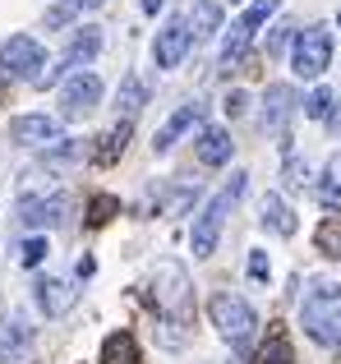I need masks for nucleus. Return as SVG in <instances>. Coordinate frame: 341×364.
I'll use <instances>...</instances> for the list:
<instances>
[{
	"instance_id": "nucleus-11",
	"label": "nucleus",
	"mask_w": 341,
	"mask_h": 364,
	"mask_svg": "<svg viewBox=\"0 0 341 364\" xmlns=\"http://www.w3.org/2000/svg\"><path fill=\"white\" fill-rule=\"evenodd\" d=\"M296 88L291 83H272L268 88V97H263V129H272V134H281L291 124V116H296Z\"/></svg>"
},
{
	"instance_id": "nucleus-29",
	"label": "nucleus",
	"mask_w": 341,
	"mask_h": 364,
	"mask_svg": "<svg viewBox=\"0 0 341 364\" xmlns=\"http://www.w3.org/2000/svg\"><path fill=\"white\" fill-rule=\"evenodd\" d=\"M46 254H51L46 240H42V235H33V240H23V249H18V263H23V267H37Z\"/></svg>"
},
{
	"instance_id": "nucleus-33",
	"label": "nucleus",
	"mask_w": 341,
	"mask_h": 364,
	"mask_svg": "<svg viewBox=\"0 0 341 364\" xmlns=\"http://www.w3.org/2000/svg\"><path fill=\"white\" fill-rule=\"evenodd\" d=\"M268 272H272L268 254H259V249H254V254H249V277H254V282H268Z\"/></svg>"
},
{
	"instance_id": "nucleus-9",
	"label": "nucleus",
	"mask_w": 341,
	"mask_h": 364,
	"mask_svg": "<svg viewBox=\"0 0 341 364\" xmlns=\"http://www.w3.org/2000/svg\"><path fill=\"white\" fill-rule=\"evenodd\" d=\"M9 139L23 143V148H46V143L60 139V120L55 116H14L9 120Z\"/></svg>"
},
{
	"instance_id": "nucleus-26",
	"label": "nucleus",
	"mask_w": 341,
	"mask_h": 364,
	"mask_svg": "<svg viewBox=\"0 0 341 364\" xmlns=\"http://www.w3.org/2000/svg\"><path fill=\"white\" fill-rule=\"evenodd\" d=\"M332 107H337V92L332 88H314L305 97V116L309 120H328V116H332Z\"/></svg>"
},
{
	"instance_id": "nucleus-35",
	"label": "nucleus",
	"mask_w": 341,
	"mask_h": 364,
	"mask_svg": "<svg viewBox=\"0 0 341 364\" xmlns=\"http://www.w3.org/2000/svg\"><path fill=\"white\" fill-rule=\"evenodd\" d=\"M328 124H332V129L341 134V97H337V111H332V116H328Z\"/></svg>"
},
{
	"instance_id": "nucleus-8",
	"label": "nucleus",
	"mask_w": 341,
	"mask_h": 364,
	"mask_svg": "<svg viewBox=\"0 0 341 364\" xmlns=\"http://www.w3.org/2000/svg\"><path fill=\"white\" fill-rule=\"evenodd\" d=\"M189 42H194L189 23H185V18H170L162 33H157V42H153V60L162 65V70H175V65L189 55Z\"/></svg>"
},
{
	"instance_id": "nucleus-6",
	"label": "nucleus",
	"mask_w": 341,
	"mask_h": 364,
	"mask_svg": "<svg viewBox=\"0 0 341 364\" xmlns=\"http://www.w3.org/2000/svg\"><path fill=\"white\" fill-rule=\"evenodd\" d=\"M46 70V46L28 33H14L0 42V74L5 79H37Z\"/></svg>"
},
{
	"instance_id": "nucleus-28",
	"label": "nucleus",
	"mask_w": 341,
	"mask_h": 364,
	"mask_svg": "<svg viewBox=\"0 0 341 364\" xmlns=\"http://www.w3.org/2000/svg\"><path fill=\"white\" fill-rule=\"evenodd\" d=\"M116 213H120V198H116V194H97V198L88 203V226H107Z\"/></svg>"
},
{
	"instance_id": "nucleus-34",
	"label": "nucleus",
	"mask_w": 341,
	"mask_h": 364,
	"mask_svg": "<svg viewBox=\"0 0 341 364\" xmlns=\"http://www.w3.org/2000/svg\"><path fill=\"white\" fill-rule=\"evenodd\" d=\"M226 116H244V92H231V97H226Z\"/></svg>"
},
{
	"instance_id": "nucleus-31",
	"label": "nucleus",
	"mask_w": 341,
	"mask_h": 364,
	"mask_svg": "<svg viewBox=\"0 0 341 364\" xmlns=\"http://www.w3.org/2000/svg\"><path fill=\"white\" fill-rule=\"evenodd\" d=\"M286 180H291V185H296V189H305V185H309V161L291 157V161H286Z\"/></svg>"
},
{
	"instance_id": "nucleus-2",
	"label": "nucleus",
	"mask_w": 341,
	"mask_h": 364,
	"mask_svg": "<svg viewBox=\"0 0 341 364\" xmlns=\"http://www.w3.org/2000/svg\"><path fill=\"white\" fill-rule=\"evenodd\" d=\"M153 295H157V309H162V318H166L162 341H166V346H180L170 328H189V323H194V291H189L185 267H180V263H162V267H157Z\"/></svg>"
},
{
	"instance_id": "nucleus-23",
	"label": "nucleus",
	"mask_w": 341,
	"mask_h": 364,
	"mask_svg": "<svg viewBox=\"0 0 341 364\" xmlns=\"http://www.w3.org/2000/svg\"><path fill=\"white\" fill-rule=\"evenodd\" d=\"M244 46H249V33H244V28L235 23L231 33H226V42H222V70H235V65H240Z\"/></svg>"
},
{
	"instance_id": "nucleus-36",
	"label": "nucleus",
	"mask_w": 341,
	"mask_h": 364,
	"mask_svg": "<svg viewBox=\"0 0 341 364\" xmlns=\"http://www.w3.org/2000/svg\"><path fill=\"white\" fill-rule=\"evenodd\" d=\"M144 9H148V14H157V9H162V0H144Z\"/></svg>"
},
{
	"instance_id": "nucleus-3",
	"label": "nucleus",
	"mask_w": 341,
	"mask_h": 364,
	"mask_svg": "<svg viewBox=\"0 0 341 364\" xmlns=\"http://www.w3.org/2000/svg\"><path fill=\"white\" fill-rule=\"evenodd\" d=\"M244 194V171H235L231 185L222 189V194L207 198V208L194 217V231H189V245H194V258H207L217 249V240H222V226H226V213H231L235 203H240Z\"/></svg>"
},
{
	"instance_id": "nucleus-15",
	"label": "nucleus",
	"mask_w": 341,
	"mask_h": 364,
	"mask_svg": "<svg viewBox=\"0 0 341 364\" xmlns=\"http://www.w3.org/2000/svg\"><path fill=\"white\" fill-rule=\"evenodd\" d=\"M198 116H203V107H198V102H189V107H180L175 116H170V120L162 124V129L153 134V148H157V152L175 148V139H180L185 129H194V124H198Z\"/></svg>"
},
{
	"instance_id": "nucleus-5",
	"label": "nucleus",
	"mask_w": 341,
	"mask_h": 364,
	"mask_svg": "<svg viewBox=\"0 0 341 364\" xmlns=\"http://www.w3.org/2000/svg\"><path fill=\"white\" fill-rule=\"evenodd\" d=\"M328 65H332V33L323 23H309L305 33H296V46H291L296 79H323Z\"/></svg>"
},
{
	"instance_id": "nucleus-12",
	"label": "nucleus",
	"mask_w": 341,
	"mask_h": 364,
	"mask_svg": "<svg viewBox=\"0 0 341 364\" xmlns=\"http://www.w3.org/2000/svg\"><path fill=\"white\" fill-rule=\"evenodd\" d=\"M65 198L60 194H51V198H18V222L23 226H33V231H42V226H55V222H65Z\"/></svg>"
},
{
	"instance_id": "nucleus-24",
	"label": "nucleus",
	"mask_w": 341,
	"mask_h": 364,
	"mask_svg": "<svg viewBox=\"0 0 341 364\" xmlns=\"http://www.w3.org/2000/svg\"><path fill=\"white\" fill-rule=\"evenodd\" d=\"M144 97H148V88H144V83L134 79V74H129V79L120 83V92H116V107L125 111V116H134V111L144 107Z\"/></svg>"
},
{
	"instance_id": "nucleus-19",
	"label": "nucleus",
	"mask_w": 341,
	"mask_h": 364,
	"mask_svg": "<svg viewBox=\"0 0 341 364\" xmlns=\"http://www.w3.org/2000/svg\"><path fill=\"white\" fill-rule=\"evenodd\" d=\"M189 33L194 37H212L217 28H222V5L217 0H194V9H189Z\"/></svg>"
},
{
	"instance_id": "nucleus-32",
	"label": "nucleus",
	"mask_w": 341,
	"mask_h": 364,
	"mask_svg": "<svg viewBox=\"0 0 341 364\" xmlns=\"http://www.w3.org/2000/svg\"><path fill=\"white\" fill-rule=\"evenodd\" d=\"M291 33H296V28H286V23H281V28H272V37H268V60H272V55H281V51H286Z\"/></svg>"
},
{
	"instance_id": "nucleus-13",
	"label": "nucleus",
	"mask_w": 341,
	"mask_h": 364,
	"mask_svg": "<svg viewBox=\"0 0 341 364\" xmlns=\"http://www.w3.org/2000/svg\"><path fill=\"white\" fill-rule=\"evenodd\" d=\"M28 350H33V328H28V318H9L5 332H0V364H23Z\"/></svg>"
},
{
	"instance_id": "nucleus-1",
	"label": "nucleus",
	"mask_w": 341,
	"mask_h": 364,
	"mask_svg": "<svg viewBox=\"0 0 341 364\" xmlns=\"http://www.w3.org/2000/svg\"><path fill=\"white\" fill-rule=\"evenodd\" d=\"M300 328L323 350L341 346V282H332V277H309L305 295H300Z\"/></svg>"
},
{
	"instance_id": "nucleus-17",
	"label": "nucleus",
	"mask_w": 341,
	"mask_h": 364,
	"mask_svg": "<svg viewBox=\"0 0 341 364\" xmlns=\"http://www.w3.org/2000/svg\"><path fill=\"white\" fill-rule=\"evenodd\" d=\"M102 364H139V341L134 332H111L107 341H102Z\"/></svg>"
},
{
	"instance_id": "nucleus-21",
	"label": "nucleus",
	"mask_w": 341,
	"mask_h": 364,
	"mask_svg": "<svg viewBox=\"0 0 341 364\" xmlns=\"http://www.w3.org/2000/svg\"><path fill=\"white\" fill-rule=\"evenodd\" d=\"M314 249L328 258H341V217H323L314 231Z\"/></svg>"
},
{
	"instance_id": "nucleus-27",
	"label": "nucleus",
	"mask_w": 341,
	"mask_h": 364,
	"mask_svg": "<svg viewBox=\"0 0 341 364\" xmlns=\"http://www.w3.org/2000/svg\"><path fill=\"white\" fill-rule=\"evenodd\" d=\"M323 180L328 185L318 189V194H323V203H341V152H332V157H328V171H323Z\"/></svg>"
},
{
	"instance_id": "nucleus-20",
	"label": "nucleus",
	"mask_w": 341,
	"mask_h": 364,
	"mask_svg": "<svg viewBox=\"0 0 341 364\" xmlns=\"http://www.w3.org/2000/svg\"><path fill=\"white\" fill-rule=\"evenodd\" d=\"M129 134H134V129H129V120H120L111 134H102V139H97V148H92V161H97V166H111V161H116L120 152H125Z\"/></svg>"
},
{
	"instance_id": "nucleus-37",
	"label": "nucleus",
	"mask_w": 341,
	"mask_h": 364,
	"mask_svg": "<svg viewBox=\"0 0 341 364\" xmlns=\"http://www.w3.org/2000/svg\"><path fill=\"white\" fill-rule=\"evenodd\" d=\"M83 5H102V0H83Z\"/></svg>"
},
{
	"instance_id": "nucleus-30",
	"label": "nucleus",
	"mask_w": 341,
	"mask_h": 364,
	"mask_svg": "<svg viewBox=\"0 0 341 364\" xmlns=\"http://www.w3.org/2000/svg\"><path fill=\"white\" fill-rule=\"evenodd\" d=\"M83 9V0H65V5H55V9H46V23L51 28H60V23H70L74 14Z\"/></svg>"
},
{
	"instance_id": "nucleus-25",
	"label": "nucleus",
	"mask_w": 341,
	"mask_h": 364,
	"mask_svg": "<svg viewBox=\"0 0 341 364\" xmlns=\"http://www.w3.org/2000/svg\"><path fill=\"white\" fill-rule=\"evenodd\" d=\"M277 9H281V0H254V5L240 14V28H244V33H254V28H263Z\"/></svg>"
},
{
	"instance_id": "nucleus-22",
	"label": "nucleus",
	"mask_w": 341,
	"mask_h": 364,
	"mask_svg": "<svg viewBox=\"0 0 341 364\" xmlns=\"http://www.w3.org/2000/svg\"><path fill=\"white\" fill-rule=\"evenodd\" d=\"M254 364H296V355H291V341L281 337V332H272V337L263 341V350L254 355Z\"/></svg>"
},
{
	"instance_id": "nucleus-10",
	"label": "nucleus",
	"mask_w": 341,
	"mask_h": 364,
	"mask_svg": "<svg viewBox=\"0 0 341 364\" xmlns=\"http://www.w3.org/2000/svg\"><path fill=\"white\" fill-rule=\"evenodd\" d=\"M37 295V309L46 314V318H65V314L74 309V300H79V291H74L70 282H60V277H42V282L33 286Z\"/></svg>"
},
{
	"instance_id": "nucleus-4",
	"label": "nucleus",
	"mask_w": 341,
	"mask_h": 364,
	"mask_svg": "<svg viewBox=\"0 0 341 364\" xmlns=\"http://www.w3.org/2000/svg\"><path fill=\"white\" fill-rule=\"evenodd\" d=\"M207 314H212V328L222 332L231 346H249L254 332H259V314L249 309V300H240L235 291H217L207 300Z\"/></svg>"
},
{
	"instance_id": "nucleus-14",
	"label": "nucleus",
	"mask_w": 341,
	"mask_h": 364,
	"mask_svg": "<svg viewBox=\"0 0 341 364\" xmlns=\"http://www.w3.org/2000/svg\"><path fill=\"white\" fill-rule=\"evenodd\" d=\"M97 51H102V28H79L60 55V70H79V65L97 60Z\"/></svg>"
},
{
	"instance_id": "nucleus-18",
	"label": "nucleus",
	"mask_w": 341,
	"mask_h": 364,
	"mask_svg": "<svg viewBox=\"0 0 341 364\" xmlns=\"http://www.w3.org/2000/svg\"><path fill=\"white\" fill-rule=\"evenodd\" d=\"M259 213H263V226H272L277 235H296V213L281 203V194H263Z\"/></svg>"
},
{
	"instance_id": "nucleus-7",
	"label": "nucleus",
	"mask_w": 341,
	"mask_h": 364,
	"mask_svg": "<svg viewBox=\"0 0 341 364\" xmlns=\"http://www.w3.org/2000/svg\"><path fill=\"white\" fill-rule=\"evenodd\" d=\"M97 102H102V79L92 70H74L70 79H65V88H60V116L65 120L88 116Z\"/></svg>"
},
{
	"instance_id": "nucleus-16",
	"label": "nucleus",
	"mask_w": 341,
	"mask_h": 364,
	"mask_svg": "<svg viewBox=\"0 0 341 364\" xmlns=\"http://www.w3.org/2000/svg\"><path fill=\"white\" fill-rule=\"evenodd\" d=\"M231 134L226 129H203L198 134V161H203V166H226V161H231Z\"/></svg>"
}]
</instances>
